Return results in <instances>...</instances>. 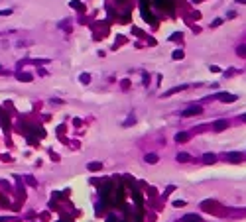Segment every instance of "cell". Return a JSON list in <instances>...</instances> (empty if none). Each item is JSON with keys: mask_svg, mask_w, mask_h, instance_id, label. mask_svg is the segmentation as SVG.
Segmentation results:
<instances>
[{"mask_svg": "<svg viewBox=\"0 0 246 222\" xmlns=\"http://www.w3.org/2000/svg\"><path fill=\"white\" fill-rule=\"evenodd\" d=\"M201 208L205 212H213V214H224V208H221V204L217 201H203L201 203Z\"/></svg>", "mask_w": 246, "mask_h": 222, "instance_id": "1", "label": "cell"}, {"mask_svg": "<svg viewBox=\"0 0 246 222\" xmlns=\"http://www.w3.org/2000/svg\"><path fill=\"white\" fill-rule=\"evenodd\" d=\"M199 114H203V108H201L199 104L189 106V108H187V110L183 112V116H199Z\"/></svg>", "mask_w": 246, "mask_h": 222, "instance_id": "2", "label": "cell"}, {"mask_svg": "<svg viewBox=\"0 0 246 222\" xmlns=\"http://www.w3.org/2000/svg\"><path fill=\"white\" fill-rule=\"evenodd\" d=\"M227 159L231 161V163H240V161H242V153H238V151H231V153H227Z\"/></svg>", "mask_w": 246, "mask_h": 222, "instance_id": "3", "label": "cell"}, {"mask_svg": "<svg viewBox=\"0 0 246 222\" xmlns=\"http://www.w3.org/2000/svg\"><path fill=\"white\" fill-rule=\"evenodd\" d=\"M217 98L221 100V102H234V100H236V96H234V94H228V93H218Z\"/></svg>", "mask_w": 246, "mask_h": 222, "instance_id": "4", "label": "cell"}, {"mask_svg": "<svg viewBox=\"0 0 246 222\" xmlns=\"http://www.w3.org/2000/svg\"><path fill=\"white\" fill-rule=\"evenodd\" d=\"M213 128H215L217 132H223V130L228 128V122H227V120H217L215 124H213Z\"/></svg>", "mask_w": 246, "mask_h": 222, "instance_id": "5", "label": "cell"}, {"mask_svg": "<svg viewBox=\"0 0 246 222\" xmlns=\"http://www.w3.org/2000/svg\"><path fill=\"white\" fill-rule=\"evenodd\" d=\"M187 89V86L185 85H181V86H173V89H169V90H165V93L162 94L163 96V98H165V96H172V94H175V93H179V90H185Z\"/></svg>", "mask_w": 246, "mask_h": 222, "instance_id": "6", "label": "cell"}, {"mask_svg": "<svg viewBox=\"0 0 246 222\" xmlns=\"http://www.w3.org/2000/svg\"><path fill=\"white\" fill-rule=\"evenodd\" d=\"M215 161H217V155H215V153H205V155H203V163L213 165Z\"/></svg>", "mask_w": 246, "mask_h": 222, "instance_id": "7", "label": "cell"}, {"mask_svg": "<svg viewBox=\"0 0 246 222\" xmlns=\"http://www.w3.org/2000/svg\"><path fill=\"white\" fill-rule=\"evenodd\" d=\"M187 140H189V134L187 132H177L175 134V142L177 144H183V142H187Z\"/></svg>", "mask_w": 246, "mask_h": 222, "instance_id": "8", "label": "cell"}, {"mask_svg": "<svg viewBox=\"0 0 246 222\" xmlns=\"http://www.w3.org/2000/svg\"><path fill=\"white\" fill-rule=\"evenodd\" d=\"M103 169V163L100 161H91L89 163V171H100Z\"/></svg>", "mask_w": 246, "mask_h": 222, "instance_id": "9", "label": "cell"}, {"mask_svg": "<svg viewBox=\"0 0 246 222\" xmlns=\"http://www.w3.org/2000/svg\"><path fill=\"white\" fill-rule=\"evenodd\" d=\"M144 159H146V163H150V165L158 163V155H156V153H148V155H146V157H144Z\"/></svg>", "mask_w": 246, "mask_h": 222, "instance_id": "10", "label": "cell"}, {"mask_svg": "<svg viewBox=\"0 0 246 222\" xmlns=\"http://www.w3.org/2000/svg\"><path fill=\"white\" fill-rule=\"evenodd\" d=\"M189 159H191V155H189V153H185V151L177 153V161H179V163H185V161H189Z\"/></svg>", "mask_w": 246, "mask_h": 222, "instance_id": "11", "label": "cell"}, {"mask_svg": "<svg viewBox=\"0 0 246 222\" xmlns=\"http://www.w3.org/2000/svg\"><path fill=\"white\" fill-rule=\"evenodd\" d=\"M181 222H201V218H199L197 214H187V216H185V218L181 220Z\"/></svg>", "mask_w": 246, "mask_h": 222, "instance_id": "12", "label": "cell"}, {"mask_svg": "<svg viewBox=\"0 0 246 222\" xmlns=\"http://www.w3.org/2000/svg\"><path fill=\"white\" fill-rule=\"evenodd\" d=\"M18 79H20V81H24V83H30V81L34 79V77H32L30 73H20V75H18Z\"/></svg>", "mask_w": 246, "mask_h": 222, "instance_id": "13", "label": "cell"}, {"mask_svg": "<svg viewBox=\"0 0 246 222\" xmlns=\"http://www.w3.org/2000/svg\"><path fill=\"white\" fill-rule=\"evenodd\" d=\"M79 81H81V83H85V85H89V83H91V75H89V73H83L81 77H79Z\"/></svg>", "mask_w": 246, "mask_h": 222, "instance_id": "14", "label": "cell"}, {"mask_svg": "<svg viewBox=\"0 0 246 222\" xmlns=\"http://www.w3.org/2000/svg\"><path fill=\"white\" fill-rule=\"evenodd\" d=\"M236 55H238V57H246V45H238Z\"/></svg>", "mask_w": 246, "mask_h": 222, "instance_id": "15", "label": "cell"}, {"mask_svg": "<svg viewBox=\"0 0 246 222\" xmlns=\"http://www.w3.org/2000/svg\"><path fill=\"white\" fill-rule=\"evenodd\" d=\"M26 181H28V185H32V187H37V181H36L32 175H26Z\"/></svg>", "mask_w": 246, "mask_h": 222, "instance_id": "16", "label": "cell"}, {"mask_svg": "<svg viewBox=\"0 0 246 222\" xmlns=\"http://www.w3.org/2000/svg\"><path fill=\"white\" fill-rule=\"evenodd\" d=\"M183 57V51H173V59H181Z\"/></svg>", "mask_w": 246, "mask_h": 222, "instance_id": "17", "label": "cell"}, {"mask_svg": "<svg viewBox=\"0 0 246 222\" xmlns=\"http://www.w3.org/2000/svg\"><path fill=\"white\" fill-rule=\"evenodd\" d=\"M173 207H177V208H181V207H185V201H175V203H173Z\"/></svg>", "mask_w": 246, "mask_h": 222, "instance_id": "18", "label": "cell"}, {"mask_svg": "<svg viewBox=\"0 0 246 222\" xmlns=\"http://www.w3.org/2000/svg\"><path fill=\"white\" fill-rule=\"evenodd\" d=\"M223 24V18H217L215 22H213V28H217V26H221Z\"/></svg>", "mask_w": 246, "mask_h": 222, "instance_id": "19", "label": "cell"}, {"mask_svg": "<svg viewBox=\"0 0 246 222\" xmlns=\"http://www.w3.org/2000/svg\"><path fill=\"white\" fill-rule=\"evenodd\" d=\"M12 14V10H0V16H10Z\"/></svg>", "mask_w": 246, "mask_h": 222, "instance_id": "20", "label": "cell"}, {"mask_svg": "<svg viewBox=\"0 0 246 222\" xmlns=\"http://www.w3.org/2000/svg\"><path fill=\"white\" fill-rule=\"evenodd\" d=\"M128 124H134V116H130V118H128V120H126V124H124V126H128Z\"/></svg>", "mask_w": 246, "mask_h": 222, "instance_id": "21", "label": "cell"}, {"mask_svg": "<svg viewBox=\"0 0 246 222\" xmlns=\"http://www.w3.org/2000/svg\"><path fill=\"white\" fill-rule=\"evenodd\" d=\"M236 2H238V4H246V0H236Z\"/></svg>", "mask_w": 246, "mask_h": 222, "instance_id": "22", "label": "cell"}, {"mask_svg": "<svg viewBox=\"0 0 246 222\" xmlns=\"http://www.w3.org/2000/svg\"><path fill=\"white\" fill-rule=\"evenodd\" d=\"M242 122H246V114H244V116H242Z\"/></svg>", "mask_w": 246, "mask_h": 222, "instance_id": "23", "label": "cell"}]
</instances>
